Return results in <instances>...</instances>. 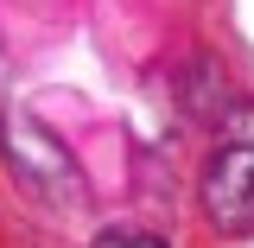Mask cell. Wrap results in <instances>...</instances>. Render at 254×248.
I'll return each mask as SVG.
<instances>
[{
    "instance_id": "obj_1",
    "label": "cell",
    "mask_w": 254,
    "mask_h": 248,
    "mask_svg": "<svg viewBox=\"0 0 254 248\" xmlns=\"http://www.w3.org/2000/svg\"><path fill=\"white\" fill-rule=\"evenodd\" d=\"M203 210L222 236H254V102L222 121L203 165Z\"/></svg>"
},
{
    "instance_id": "obj_2",
    "label": "cell",
    "mask_w": 254,
    "mask_h": 248,
    "mask_svg": "<svg viewBox=\"0 0 254 248\" xmlns=\"http://www.w3.org/2000/svg\"><path fill=\"white\" fill-rule=\"evenodd\" d=\"M95 248H165V242H159V236H140V229H133V236H127V229H115V236H102Z\"/></svg>"
}]
</instances>
